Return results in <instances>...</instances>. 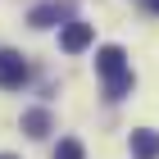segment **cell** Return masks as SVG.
Here are the masks:
<instances>
[{"mask_svg":"<svg viewBox=\"0 0 159 159\" xmlns=\"http://www.w3.org/2000/svg\"><path fill=\"white\" fill-rule=\"evenodd\" d=\"M23 132L27 136H46L50 132V109H27L23 114Z\"/></svg>","mask_w":159,"mask_h":159,"instance_id":"obj_6","label":"cell"},{"mask_svg":"<svg viewBox=\"0 0 159 159\" xmlns=\"http://www.w3.org/2000/svg\"><path fill=\"white\" fill-rule=\"evenodd\" d=\"M0 159H14V155H0Z\"/></svg>","mask_w":159,"mask_h":159,"instance_id":"obj_9","label":"cell"},{"mask_svg":"<svg viewBox=\"0 0 159 159\" xmlns=\"http://www.w3.org/2000/svg\"><path fill=\"white\" fill-rule=\"evenodd\" d=\"M55 159H86V150H82L77 136H64L59 146H55Z\"/></svg>","mask_w":159,"mask_h":159,"instance_id":"obj_7","label":"cell"},{"mask_svg":"<svg viewBox=\"0 0 159 159\" xmlns=\"http://www.w3.org/2000/svg\"><path fill=\"white\" fill-rule=\"evenodd\" d=\"M64 14H68V0H50V5H37V9L27 14V23L32 27H50L55 18H64Z\"/></svg>","mask_w":159,"mask_h":159,"instance_id":"obj_5","label":"cell"},{"mask_svg":"<svg viewBox=\"0 0 159 159\" xmlns=\"http://www.w3.org/2000/svg\"><path fill=\"white\" fill-rule=\"evenodd\" d=\"M132 159H159V132L136 127L132 132Z\"/></svg>","mask_w":159,"mask_h":159,"instance_id":"obj_4","label":"cell"},{"mask_svg":"<svg viewBox=\"0 0 159 159\" xmlns=\"http://www.w3.org/2000/svg\"><path fill=\"white\" fill-rule=\"evenodd\" d=\"M123 59H127V55H123V46H105V50L96 55V68L114 82V77H123V73H127V64H123Z\"/></svg>","mask_w":159,"mask_h":159,"instance_id":"obj_3","label":"cell"},{"mask_svg":"<svg viewBox=\"0 0 159 159\" xmlns=\"http://www.w3.org/2000/svg\"><path fill=\"white\" fill-rule=\"evenodd\" d=\"M91 37H96V27L82 23V18H73V23L59 32V50H64V55H82V50L91 46Z\"/></svg>","mask_w":159,"mask_h":159,"instance_id":"obj_2","label":"cell"},{"mask_svg":"<svg viewBox=\"0 0 159 159\" xmlns=\"http://www.w3.org/2000/svg\"><path fill=\"white\" fill-rule=\"evenodd\" d=\"M27 82V59L18 50H0V86L5 91H18Z\"/></svg>","mask_w":159,"mask_h":159,"instance_id":"obj_1","label":"cell"},{"mask_svg":"<svg viewBox=\"0 0 159 159\" xmlns=\"http://www.w3.org/2000/svg\"><path fill=\"white\" fill-rule=\"evenodd\" d=\"M146 5H150V14H159V0H146Z\"/></svg>","mask_w":159,"mask_h":159,"instance_id":"obj_8","label":"cell"}]
</instances>
